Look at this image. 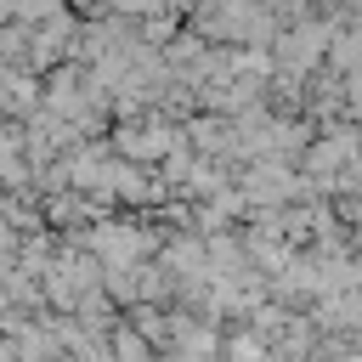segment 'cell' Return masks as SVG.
I'll list each match as a JSON object with an SVG mask.
<instances>
[{
	"instance_id": "obj_1",
	"label": "cell",
	"mask_w": 362,
	"mask_h": 362,
	"mask_svg": "<svg viewBox=\"0 0 362 362\" xmlns=\"http://www.w3.org/2000/svg\"><path fill=\"white\" fill-rule=\"evenodd\" d=\"M356 158H362V124L356 119H328V124H317L311 147L300 153V170H311L317 181H328V175L351 170Z\"/></svg>"
},
{
	"instance_id": "obj_2",
	"label": "cell",
	"mask_w": 362,
	"mask_h": 362,
	"mask_svg": "<svg viewBox=\"0 0 362 362\" xmlns=\"http://www.w3.org/2000/svg\"><path fill=\"white\" fill-rule=\"evenodd\" d=\"M45 107V74L28 62H0V119H34Z\"/></svg>"
},
{
	"instance_id": "obj_3",
	"label": "cell",
	"mask_w": 362,
	"mask_h": 362,
	"mask_svg": "<svg viewBox=\"0 0 362 362\" xmlns=\"http://www.w3.org/2000/svg\"><path fill=\"white\" fill-rule=\"evenodd\" d=\"M141 272H147V260H102V288L119 305H136L141 300Z\"/></svg>"
},
{
	"instance_id": "obj_4",
	"label": "cell",
	"mask_w": 362,
	"mask_h": 362,
	"mask_svg": "<svg viewBox=\"0 0 362 362\" xmlns=\"http://www.w3.org/2000/svg\"><path fill=\"white\" fill-rule=\"evenodd\" d=\"M136 28H141V40H153V45H170V40L187 28V11H175V6H153L147 17H136Z\"/></svg>"
},
{
	"instance_id": "obj_5",
	"label": "cell",
	"mask_w": 362,
	"mask_h": 362,
	"mask_svg": "<svg viewBox=\"0 0 362 362\" xmlns=\"http://www.w3.org/2000/svg\"><path fill=\"white\" fill-rule=\"evenodd\" d=\"M107 345H113V356H124V362H147V356L158 351V345H153V339H147V334H141V328H136L130 317H119V322H113Z\"/></svg>"
},
{
	"instance_id": "obj_6",
	"label": "cell",
	"mask_w": 362,
	"mask_h": 362,
	"mask_svg": "<svg viewBox=\"0 0 362 362\" xmlns=\"http://www.w3.org/2000/svg\"><path fill=\"white\" fill-rule=\"evenodd\" d=\"M283 23H305V17H322V0H272Z\"/></svg>"
},
{
	"instance_id": "obj_7",
	"label": "cell",
	"mask_w": 362,
	"mask_h": 362,
	"mask_svg": "<svg viewBox=\"0 0 362 362\" xmlns=\"http://www.w3.org/2000/svg\"><path fill=\"white\" fill-rule=\"evenodd\" d=\"M356 6H362V0H322V11H328V17H339V23H351V11H356Z\"/></svg>"
}]
</instances>
